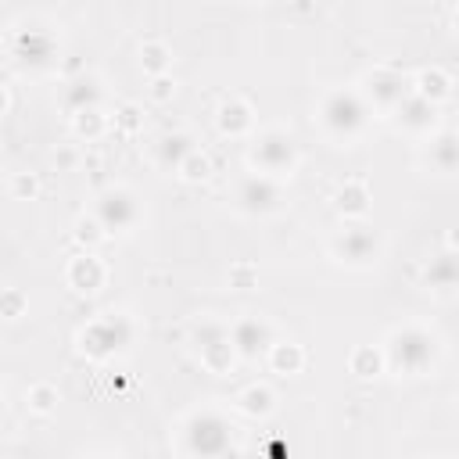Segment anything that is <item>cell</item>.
Wrapping results in <instances>:
<instances>
[{
    "mask_svg": "<svg viewBox=\"0 0 459 459\" xmlns=\"http://www.w3.org/2000/svg\"><path fill=\"white\" fill-rule=\"evenodd\" d=\"M384 359L391 369L405 373V377H423L427 369H434V359H437V337L416 323H405L398 330L387 333V344H384Z\"/></svg>",
    "mask_w": 459,
    "mask_h": 459,
    "instance_id": "6da1fadb",
    "label": "cell"
},
{
    "mask_svg": "<svg viewBox=\"0 0 459 459\" xmlns=\"http://www.w3.org/2000/svg\"><path fill=\"white\" fill-rule=\"evenodd\" d=\"M366 115H369V104L355 90H333L319 104V122L337 140H351L366 126Z\"/></svg>",
    "mask_w": 459,
    "mask_h": 459,
    "instance_id": "7a4b0ae2",
    "label": "cell"
},
{
    "mask_svg": "<svg viewBox=\"0 0 459 459\" xmlns=\"http://www.w3.org/2000/svg\"><path fill=\"white\" fill-rule=\"evenodd\" d=\"M247 165L258 169V176H269V179L290 176L294 165H298V147L283 129H265L247 147Z\"/></svg>",
    "mask_w": 459,
    "mask_h": 459,
    "instance_id": "3957f363",
    "label": "cell"
},
{
    "mask_svg": "<svg viewBox=\"0 0 459 459\" xmlns=\"http://www.w3.org/2000/svg\"><path fill=\"white\" fill-rule=\"evenodd\" d=\"M186 437V452L197 459H222L230 448V423L215 412V409H201L186 420L183 427Z\"/></svg>",
    "mask_w": 459,
    "mask_h": 459,
    "instance_id": "277c9868",
    "label": "cell"
},
{
    "mask_svg": "<svg viewBox=\"0 0 459 459\" xmlns=\"http://www.w3.org/2000/svg\"><path fill=\"white\" fill-rule=\"evenodd\" d=\"M129 337H133V326L126 323V316L108 312V316H100L97 323H90V326L79 333V348H82L86 355H93V359H104V355L126 348Z\"/></svg>",
    "mask_w": 459,
    "mask_h": 459,
    "instance_id": "5b68a950",
    "label": "cell"
},
{
    "mask_svg": "<svg viewBox=\"0 0 459 459\" xmlns=\"http://www.w3.org/2000/svg\"><path fill=\"white\" fill-rule=\"evenodd\" d=\"M409 93H412V82L398 68H373L362 79V97L369 104H377V108H387V111H398V104Z\"/></svg>",
    "mask_w": 459,
    "mask_h": 459,
    "instance_id": "8992f818",
    "label": "cell"
},
{
    "mask_svg": "<svg viewBox=\"0 0 459 459\" xmlns=\"http://www.w3.org/2000/svg\"><path fill=\"white\" fill-rule=\"evenodd\" d=\"M337 262L348 265H373L380 258V237L369 226H344L330 244Z\"/></svg>",
    "mask_w": 459,
    "mask_h": 459,
    "instance_id": "52a82bcc",
    "label": "cell"
},
{
    "mask_svg": "<svg viewBox=\"0 0 459 459\" xmlns=\"http://www.w3.org/2000/svg\"><path fill=\"white\" fill-rule=\"evenodd\" d=\"M93 215L100 219V226H104L108 233H115V230H129V226L136 222L140 208H136L133 190H126V186H108V190L97 197Z\"/></svg>",
    "mask_w": 459,
    "mask_h": 459,
    "instance_id": "ba28073f",
    "label": "cell"
},
{
    "mask_svg": "<svg viewBox=\"0 0 459 459\" xmlns=\"http://www.w3.org/2000/svg\"><path fill=\"white\" fill-rule=\"evenodd\" d=\"M237 208L247 212V215H269L280 208V183L269 179V176H244L237 183V194H233Z\"/></svg>",
    "mask_w": 459,
    "mask_h": 459,
    "instance_id": "9c48e42d",
    "label": "cell"
},
{
    "mask_svg": "<svg viewBox=\"0 0 459 459\" xmlns=\"http://www.w3.org/2000/svg\"><path fill=\"white\" fill-rule=\"evenodd\" d=\"M230 341H233V348H237V355H244V359H255V355H262V351H269L276 341H273V326H269V319H262V316H244V319H237L233 326H230Z\"/></svg>",
    "mask_w": 459,
    "mask_h": 459,
    "instance_id": "30bf717a",
    "label": "cell"
},
{
    "mask_svg": "<svg viewBox=\"0 0 459 459\" xmlns=\"http://www.w3.org/2000/svg\"><path fill=\"white\" fill-rule=\"evenodd\" d=\"M427 161L434 172L441 176H455L459 172V129H441L430 136L427 143Z\"/></svg>",
    "mask_w": 459,
    "mask_h": 459,
    "instance_id": "8fae6325",
    "label": "cell"
},
{
    "mask_svg": "<svg viewBox=\"0 0 459 459\" xmlns=\"http://www.w3.org/2000/svg\"><path fill=\"white\" fill-rule=\"evenodd\" d=\"M398 126L402 129H409V133H430L434 126H437V104H430V100H423L416 90L398 104Z\"/></svg>",
    "mask_w": 459,
    "mask_h": 459,
    "instance_id": "7c38bea8",
    "label": "cell"
},
{
    "mask_svg": "<svg viewBox=\"0 0 459 459\" xmlns=\"http://www.w3.org/2000/svg\"><path fill=\"white\" fill-rule=\"evenodd\" d=\"M104 280H108V269H104V262H100L93 251H82V255H75V258L68 262V283H72L75 290L93 294V290L104 287Z\"/></svg>",
    "mask_w": 459,
    "mask_h": 459,
    "instance_id": "4fadbf2b",
    "label": "cell"
},
{
    "mask_svg": "<svg viewBox=\"0 0 459 459\" xmlns=\"http://www.w3.org/2000/svg\"><path fill=\"white\" fill-rule=\"evenodd\" d=\"M423 283L430 290H459V255L445 251V255L430 258L423 269Z\"/></svg>",
    "mask_w": 459,
    "mask_h": 459,
    "instance_id": "5bb4252c",
    "label": "cell"
},
{
    "mask_svg": "<svg viewBox=\"0 0 459 459\" xmlns=\"http://www.w3.org/2000/svg\"><path fill=\"white\" fill-rule=\"evenodd\" d=\"M251 122H255L251 118V104H244L240 97L222 100L219 111H215V126H219L222 136H244L251 129Z\"/></svg>",
    "mask_w": 459,
    "mask_h": 459,
    "instance_id": "9a60e30c",
    "label": "cell"
},
{
    "mask_svg": "<svg viewBox=\"0 0 459 459\" xmlns=\"http://www.w3.org/2000/svg\"><path fill=\"white\" fill-rule=\"evenodd\" d=\"M233 362H237V348H233L230 333L201 348V366H204L208 373H233Z\"/></svg>",
    "mask_w": 459,
    "mask_h": 459,
    "instance_id": "2e32d148",
    "label": "cell"
},
{
    "mask_svg": "<svg viewBox=\"0 0 459 459\" xmlns=\"http://www.w3.org/2000/svg\"><path fill=\"white\" fill-rule=\"evenodd\" d=\"M412 90H416L423 100L437 104V100H445V97L452 93V79H448V72H445V68H423V72L416 75Z\"/></svg>",
    "mask_w": 459,
    "mask_h": 459,
    "instance_id": "e0dca14e",
    "label": "cell"
},
{
    "mask_svg": "<svg viewBox=\"0 0 459 459\" xmlns=\"http://www.w3.org/2000/svg\"><path fill=\"white\" fill-rule=\"evenodd\" d=\"M197 147H194V140L186 136V133H169V136H161V143H158V161L165 165V169H176L179 172V165L194 154Z\"/></svg>",
    "mask_w": 459,
    "mask_h": 459,
    "instance_id": "ac0fdd59",
    "label": "cell"
},
{
    "mask_svg": "<svg viewBox=\"0 0 459 459\" xmlns=\"http://www.w3.org/2000/svg\"><path fill=\"white\" fill-rule=\"evenodd\" d=\"M337 212L344 219H362L369 212V190H366V183H344L337 190Z\"/></svg>",
    "mask_w": 459,
    "mask_h": 459,
    "instance_id": "d6986e66",
    "label": "cell"
},
{
    "mask_svg": "<svg viewBox=\"0 0 459 459\" xmlns=\"http://www.w3.org/2000/svg\"><path fill=\"white\" fill-rule=\"evenodd\" d=\"M140 65H143V72H147L151 79L169 75V68H172V50H169L161 39H143V47H140Z\"/></svg>",
    "mask_w": 459,
    "mask_h": 459,
    "instance_id": "ffe728a7",
    "label": "cell"
},
{
    "mask_svg": "<svg viewBox=\"0 0 459 459\" xmlns=\"http://www.w3.org/2000/svg\"><path fill=\"white\" fill-rule=\"evenodd\" d=\"M269 366H273L276 373H301V366H305V348L294 344V341H276V344L269 348Z\"/></svg>",
    "mask_w": 459,
    "mask_h": 459,
    "instance_id": "44dd1931",
    "label": "cell"
},
{
    "mask_svg": "<svg viewBox=\"0 0 459 459\" xmlns=\"http://www.w3.org/2000/svg\"><path fill=\"white\" fill-rule=\"evenodd\" d=\"M273 391L265 387V384H251V387H244L240 391V398H237V405H240V412H247V416H269L273 412Z\"/></svg>",
    "mask_w": 459,
    "mask_h": 459,
    "instance_id": "7402d4cb",
    "label": "cell"
},
{
    "mask_svg": "<svg viewBox=\"0 0 459 459\" xmlns=\"http://www.w3.org/2000/svg\"><path fill=\"white\" fill-rule=\"evenodd\" d=\"M384 351H377L373 344H359L355 351H351V359H348V366H351V373L355 377H377L380 369H384Z\"/></svg>",
    "mask_w": 459,
    "mask_h": 459,
    "instance_id": "603a6c76",
    "label": "cell"
},
{
    "mask_svg": "<svg viewBox=\"0 0 459 459\" xmlns=\"http://www.w3.org/2000/svg\"><path fill=\"white\" fill-rule=\"evenodd\" d=\"M97 79H79V82H72L68 86V108H72V115L75 111H86V108H97Z\"/></svg>",
    "mask_w": 459,
    "mask_h": 459,
    "instance_id": "cb8c5ba5",
    "label": "cell"
},
{
    "mask_svg": "<svg viewBox=\"0 0 459 459\" xmlns=\"http://www.w3.org/2000/svg\"><path fill=\"white\" fill-rule=\"evenodd\" d=\"M72 129H75V136H82V140H97V136L104 133V115H100L97 108L75 111V115H72Z\"/></svg>",
    "mask_w": 459,
    "mask_h": 459,
    "instance_id": "d4e9b609",
    "label": "cell"
},
{
    "mask_svg": "<svg viewBox=\"0 0 459 459\" xmlns=\"http://www.w3.org/2000/svg\"><path fill=\"white\" fill-rule=\"evenodd\" d=\"M25 402H29V409L32 412H54L57 409V387H50V384H32L29 391H25Z\"/></svg>",
    "mask_w": 459,
    "mask_h": 459,
    "instance_id": "484cf974",
    "label": "cell"
},
{
    "mask_svg": "<svg viewBox=\"0 0 459 459\" xmlns=\"http://www.w3.org/2000/svg\"><path fill=\"white\" fill-rule=\"evenodd\" d=\"M104 237H108V230L100 226V219H97V215H79V219H75V240H79V244L97 247Z\"/></svg>",
    "mask_w": 459,
    "mask_h": 459,
    "instance_id": "4316f807",
    "label": "cell"
},
{
    "mask_svg": "<svg viewBox=\"0 0 459 459\" xmlns=\"http://www.w3.org/2000/svg\"><path fill=\"white\" fill-rule=\"evenodd\" d=\"M179 176H183L186 183H201V179H208V176H212V158H208L204 151H194V154L179 165Z\"/></svg>",
    "mask_w": 459,
    "mask_h": 459,
    "instance_id": "83f0119b",
    "label": "cell"
},
{
    "mask_svg": "<svg viewBox=\"0 0 459 459\" xmlns=\"http://www.w3.org/2000/svg\"><path fill=\"white\" fill-rule=\"evenodd\" d=\"M39 190V179L32 172H14L11 176V197H32Z\"/></svg>",
    "mask_w": 459,
    "mask_h": 459,
    "instance_id": "f1b7e54d",
    "label": "cell"
},
{
    "mask_svg": "<svg viewBox=\"0 0 459 459\" xmlns=\"http://www.w3.org/2000/svg\"><path fill=\"white\" fill-rule=\"evenodd\" d=\"M151 100H158V104H165V100H172L176 97V79L172 75H158V79H151Z\"/></svg>",
    "mask_w": 459,
    "mask_h": 459,
    "instance_id": "f546056e",
    "label": "cell"
},
{
    "mask_svg": "<svg viewBox=\"0 0 459 459\" xmlns=\"http://www.w3.org/2000/svg\"><path fill=\"white\" fill-rule=\"evenodd\" d=\"M22 308H25V298H22V290L7 287V290H4V319H18V316H22Z\"/></svg>",
    "mask_w": 459,
    "mask_h": 459,
    "instance_id": "4dcf8cb0",
    "label": "cell"
},
{
    "mask_svg": "<svg viewBox=\"0 0 459 459\" xmlns=\"http://www.w3.org/2000/svg\"><path fill=\"white\" fill-rule=\"evenodd\" d=\"M230 280H233L240 290H247V287H255V280H258V269H255V265H237V269L230 273Z\"/></svg>",
    "mask_w": 459,
    "mask_h": 459,
    "instance_id": "1f68e13d",
    "label": "cell"
},
{
    "mask_svg": "<svg viewBox=\"0 0 459 459\" xmlns=\"http://www.w3.org/2000/svg\"><path fill=\"white\" fill-rule=\"evenodd\" d=\"M54 165H61V169L75 165V151H72V147H65V151H54Z\"/></svg>",
    "mask_w": 459,
    "mask_h": 459,
    "instance_id": "d6a6232c",
    "label": "cell"
},
{
    "mask_svg": "<svg viewBox=\"0 0 459 459\" xmlns=\"http://www.w3.org/2000/svg\"><path fill=\"white\" fill-rule=\"evenodd\" d=\"M126 129H133L136 126V108H122V118H118Z\"/></svg>",
    "mask_w": 459,
    "mask_h": 459,
    "instance_id": "836d02e7",
    "label": "cell"
},
{
    "mask_svg": "<svg viewBox=\"0 0 459 459\" xmlns=\"http://www.w3.org/2000/svg\"><path fill=\"white\" fill-rule=\"evenodd\" d=\"M448 251H455V255H459V226L448 233Z\"/></svg>",
    "mask_w": 459,
    "mask_h": 459,
    "instance_id": "e575fe53",
    "label": "cell"
},
{
    "mask_svg": "<svg viewBox=\"0 0 459 459\" xmlns=\"http://www.w3.org/2000/svg\"><path fill=\"white\" fill-rule=\"evenodd\" d=\"M452 25H455V32H459V7L452 11Z\"/></svg>",
    "mask_w": 459,
    "mask_h": 459,
    "instance_id": "d590c367",
    "label": "cell"
}]
</instances>
